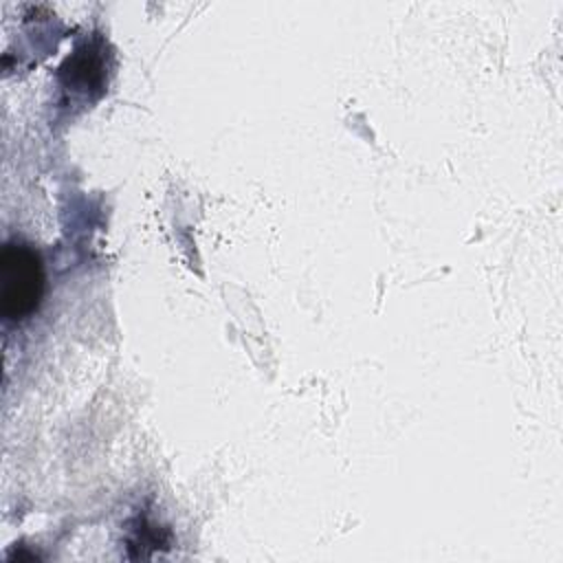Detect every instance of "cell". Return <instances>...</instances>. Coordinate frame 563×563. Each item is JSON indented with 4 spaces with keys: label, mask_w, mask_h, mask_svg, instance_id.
I'll list each match as a JSON object with an SVG mask.
<instances>
[{
    "label": "cell",
    "mask_w": 563,
    "mask_h": 563,
    "mask_svg": "<svg viewBox=\"0 0 563 563\" xmlns=\"http://www.w3.org/2000/svg\"><path fill=\"white\" fill-rule=\"evenodd\" d=\"M44 290L40 255L22 242H7L0 255V308L7 319L31 314Z\"/></svg>",
    "instance_id": "6da1fadb"
}]
</instances>
